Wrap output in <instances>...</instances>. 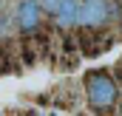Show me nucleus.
I'll return each instance as SVG.
<instances>
[{
	"label": "nucleus",
	"mask_w": 122,
	"mask_h": 116,
	"mask_svg": "<svg viewBox=\"0 0 122 116\" xmlns=\"http://www.w3.org/2000/svg\"><path fill=\"white\" fill-rule=\"evenodd\" d=\"M43 20H46V11L40 6V0H20L17 3V11H14V26L23 37H31L43 29Z\"/></svg>",
	"instance_id": "obj_3"
},
{
	"label": "nucleus",
	"mask_w": 122,
	"mask_h": 116,
	"mask_svg": "<svg viewBox=\"0 0 122 116\" xmlns=\"http://www.w3.org/2000/svg\"><path fill=\"white\" fill-rule=\"evenodd\" d=\"M117 105H119V111H122V99H119V102H117Z\"/></svg>",
	"instance_id": "obj_10"
},
{
	"label": "nucleus",
	"mask_w": 122,
	"mask_h": 116,
	"mask_svg": "<svg viewBox=\"0 0 122 116\" xmlns=\"http://www.w3.org/2000/svg\"><path fill=\"white\" fill-rule=\"evenodd\" d=\"M37 54H40V51H37L34 40H31V37H23V40H20V57H23V62H26V65H34V62H37Z\"/></svg>",
	"instance_id": "obj_7"
},
{
	"label": "nucleus",
	"mask_w": 122,
	"mask_h": 116,
	"mask_svg": "<svg viewBox=\"0 0 122 116\" xmlns=\"http://www.w3.org/2000/svg\"><path fill=\"white\" fill-rule=\"evenodd\" d=\"M119 17H122V11H119Z\"/></svg>",
	"instance_id": "obj_11"
},
{
	"label": "nucleus",
	"mask_w": 122,
	"mask_h": 116,
	"mask_svg": "<svg viewBox=\"0 0 122 116\" xmlns=\"http://www.w3.org/2000/svg\"><path fill=\"white\" fill-rule=\"evenodd\" d=\"M11 71H14V45L0 43V74H11Z\"/></svg>",
	"instance_id": "obj_6"
},
{
	"label": "nucleus",
	"mask_w": 122,
	"mask_h": 116,
	"mask_svg": "<svg viewBox=\"0 0 122 116\" xmlns=\"http://www.w3.org/2000/svg\"><path fill=\"white\" fill-rule=\"evenodd\" d=\"M77 11H80V0H60V6L51 14V23L57 29H74L77 26Z\"/></svg>",
	"instance_id": "obj_5"
},
{
	"label": "nucleus",
	"mask_w": 122,
	"mask_h": 116,
	"mask_svg": "<svg viewBox=\"0 0 122 116\" xmlns=\"http://www.w3.org/2000/svg\"><path fill=\"white\" fill-rule=\"evenodd\" d=\"M111 74H114V79H117V85L122 88V59L117 62V65H114V71H111Z\"/></svg>",
	"instance_id": "obj_9"
},
{
	"label": "nucleus",
	"mask_w": 122,
	"mask_h": 116,
	"mask_svg": "<svg viewBox=\"0 0 122 116\" xmlns=\"http://www.w3.org/2000/svg\"><path fill=\"white\" fill-rule=\"evenodd\" d=\"M114 45L111 34H102L99 29H82L77 34V48L82 51V57H99Z\"/></svg>",
	"instance_id": "obj_4"
},
{
	"label": "nucleus",
	"mask_w": 122,
	"mask_h": 116,
	"mask_svg": "<svg viewBox=\"0 0 122 116\" xmlns=\"http://www.w3.org/2000/svg\"><path fill=\"white\" fill-rule=\"evenodd\" d=\"M40 6H43V11L51 17V14H54V9L60 6V0H40Z\"/></svg>",
	"instance_id": "obj_8"
},
{
	"label": "nucleus",
	"mask_w": 122,
	"mask_h": 116,
	"mask_svg": "<svg viewBox=\"0 0 122 116\" xmlns=\"http://www.w3.org/2000/svg\"><path fill=\"white\" fill-rule=\"evenodd\" d=\"M122 0H80L77 26L80 29H105L114 17H119Z\"/></svg>",
	"instance_id": "obj_2"
},
{
	"label": "nucleus",
	"mask_w": 122,
	"mask_h": 116,
	"mask_svg": "<svg viewBox=\"0 0 122 116\" xmlns=\"http://www.w3.org/2000/svg\"><path fill=\"white\" fill-rule=\"evenodd\" d=\"M82 88H85V105L94 113H114L119 102V85L111 71L105 68H88L82 74Z\"/></svg>",
	"instance_id": "obj_1"
}]
</instances>
